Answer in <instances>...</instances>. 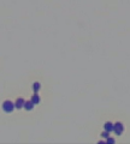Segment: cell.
<instances>
[{
    "label": "cell",
    "mask_w": 130,
    "mask_h": 144,
    "mask_svg": "<svg viewBox=\"0 0 130 144\" xmlns=\"http://www.w3.org/2000/svg\"><path fill=\"white\" fill-rule=\"evenodd\" d=\"M15 108H16V103L13 101L7 100V101H5L4 103H3V110H4L5 113H12Z\"/></svg>",
    "instance_id": "cell-1"
},
{
    "label": "cell",
    "mask_w": 130,
    "mask_h": 144,
    "mask_svg": "<svg viewBox=\"0 0 130 144\" xmlns=\"http://www.w3.org/2000/svg\"><path fill=\"white\" fill-rule=\"evenodd\" d=\"M123 131H124V126H123L122 123H116L114 124V130L113 132L117 135V136H121L123 133Z\"/></svg>",
    "instance_id": "cell-2"
},
{
    "label": "cell",
    "mask_w": 130,
    "mask_h": 144,
    "mask_svg": "<svg viewBox=\"0 0 130 144\" xmlns=\"http://www.w3.org/2000/svg\"><path fill=\"white\" fill-rule=\"evenodd\" d=\"M104 130H105V131H108V132H112L114 130V124H112L111 121H107V123H105V125H104Z\"/></svg>",
    "instance_id": "cell-3"
},
{
    "label": "cell",
    "mask_w": 130,
    "mask_h": 144,
    "mask_svg": "<svg viewBox=\"0 0 130 144\" xmlns=\"http://www.w3.org/2000/svg\"><path fill=\"white\" fill-rule=\"evenodd\" d=\"M34 106H35V103H34L32 100H30V101H25V103H24V109L30 112V110L34 109Z\"/></svg>",
    "instance_id": "cell-4"
},
{
    "label": "cell",
    "mask_w": 130,
    "mask_h": 144,
    "mask_svg": "<svg viewBox=\"0 0 130 144\" xmlns=\"http://www.w3.org/2000/svg\"><path fill=\"white\" fill-rule=\"evenodd\" d=\"M15 103H16V109L21 110L22 108H24V103H25V101H24L23 98H18Z\"/></svg>",
    "instance_id": "cell-5"
},
{
    "label": "cell",
    "mask_w": 130,
    "mask_h": 144,
    "mask_svg": "<svg viewBox=\"0 0 130 144\" xmlns=\"http://www.w3.org/2000/svg\"><path fill=\"white\" fill-rule=\"evenodd\" d=\"M30 100H32V101L34 102L35 105H37V103H40V96H39V94H37V93H35V94H34V95H33V96H32V98H30Z\"/></svg>",
    "instance_id": "cell-6"
},
{
    "label": "cell",
    "mask_w": 130,
    "mask_h": 144,
    "mask_svg": "<svg viewBox=\"0 0 130 144\" xmlns=\"http://www.w3.org/2000/svg\"><path fill=\"white\" fill-rule=\"evenodd\" d=\"M40 89H41V84H40V82H35L34 84H33V90H34L35 93H39Z\"/></svg>",
    "instance_id": "cell-7"
},
{
    "label": "cell",
    "mask_w": 130,
    "mask_h": 144,
    "mask_svg": "<svg viewBox=\"0 0 130 144\" xmlns=\"http://www.w3.org/2000/svg\"><path fill=\"white\" fill-rule=\"evenodd\" d=\"M101 137H103L104 139H107V138H110V132H108V131H105V130H104V132L101 133Z\"/></svg>",
    "instance_id": "cell-8"
},
{
    "label": "cell",
    "mask_w": 130,
    "mask_h": 144,
    "mask_svg": "<svg viewBox=\"0 0 130 144\" xmlns=\"http://www.w3.org/2000/svg\"><path fill=\"white\" fill-rule=\"evenodd\" d=\"M106 143H108V144H114V143H116V140H114L113 138H111V137H110V138H107V139H106Z\"/></svg>",
    "instance_id": "cell-9"
}]
</instances>
